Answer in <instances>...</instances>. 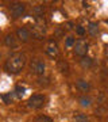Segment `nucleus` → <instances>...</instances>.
Wrapping results in <instances>:
<instances>
[{
    "instance_id": "f257e3e1",
    "label": "nucleus",
    "mask_w": 108,
    "mask_h": 122,
    "mask_svg": "<svg viewBox=\"0 0 108 122\" xmlns=\"http://www.w3.org/2000/svg\"><path fill=\"white\" fill-rule=\"evenodd\" d=\"M24 65H26V56L23 53H14L5 61L4 69L11 75H16L24 68Z\"/></svg>"
},
{
    "instance_id": "f03ea898",
    "label": "nucleus",
    "mask_w": 108,
    "mask_h": 122,
    "mask_svg": "<svg viewBox=\"0 0 108 122\" xmlns=\"http://www.w3.org/2000/svg\"><path fill=\"white\" fill-rule=\"evenodd\" d=\"M46 30H47V22L43 16L41 18H35V23L33 26V35H34L37 39H42L46 34Z\"/></svg>"
},
{
    "instance_id": "7ed1b4c3",
    "label": "nucleus",
    "mask_w": 108,
    "mask_h": 122,
    "mask_svg": "<svg viewBox=\"0 0 108 122\" xmlns=\"http://www.w3.org/2000/svg\"><path fill=\"white\" fill-rule=\"evenodd\" d=\"M45 105V96L41 95V94H35V95H31L27 100V106L30 109H41L42 106Z\"/></svg>"
},
{
    "instance_id": "20e7f679",
    "label": "nucleus",
    "mask_w": 108,
    "mask_h": 122,
    "mask_svg": "<svg viewBox=\"0 0 108 122\" xmlns=\"http://www.w3.org/2000/svg\"><path fill=\"white\" fill-rule=\"evenodd\" d=\"M30 69L34 75H38V76H42L45 73V69H46V65L41 58H34L30 64Z\"/></svg>"
},
{
    "instance_id": "39448f33",
    "label": "nucleus",
    "mask_w": 108,
    "mask_h": 122,
    "mask_svg": "<svg viewBox=\"0 0 108 122\" xmlns=\"http://www.w3.org/2000/svg\"><path fill=\"white\" fill-rule=\"evenodd\" d=\"M73 48H74L73 49L74 53H76L77 56H80V57H85L86 52H88V44H86L84 39H78V41H76Z\"/></svg>"
},
{
    "instance_id": "423d86ee",
    "label": "nucleus",
    "mask_w": 108,
    "mask_h": 122,
    "mask_svg": "<svg viewBox=\"0 0 108 122\" xmlns=\"http://www.w3.org/2000/svg\"><path fill=\"white\" fill-rule=\"evenodd\" d=\"M24 10H26V5L23 4V3H14L9 7V14H11L12 18L16 19V18H20L24 14Z\"/></svg>"
},
{
    "instance_id": "0eeeda50",
    "label": "nucleus",
    "mask_w": 108,
    "mask_h": 122,
    "mask_svg": "<svg viewBox=\"0 0 108 122\" xmlns=\"http://www.w3.org/2000/svg\"><path fill=\"white\" fill-rule=\"evenodd\" d=\"M45 52H46V54L50 57H56L57 54H58V45H57L56 41H49L47 45H46V49H45Z\"/></svg>"
},
{
    "instance_id": "6e6552de",
    "label": "nucleus",
    "mask_w": 108,
    "mask_h": 122,
    "mask_svg": "<svg viewBox=\"0 0 108 122\" xmlns=\"http://www.w3.org/2000/svg\"><path fill=\"white\" fill-rule=\"evenodd\" d=\"M16 37L18 39H20L22 42H28L31 38V33L28 31V29L26 27H20V29H18L16 31Z\"/></svg>"
},
{
    "instance_id": "1a4fd4ad",
    "label": "nucleus",
    "mask_w": 108,
    "mask_h": 122,
    "mask_svg": "<svg viewBox=\"0 0 108 122\" xmlns=\"http://www.w3.org/2000/svg\"><path fill=\"white\" fill-rule=\"evenodd\" d=\"M4 44L7 45V46H9V48H16V46H18L16 37H15L14 34L5 35V38H4Z\"/></svg>"
},
{
    "instance_id": "9d476101",
    "label": "nucleus",
    "mask_w": 108,
    "mask_h": 122,
    "mask_svg": "<svg viewBox=\"0 0 108 122\" xmlns=\"http://www.w3.org/2000/svg\"><path fill=\"white\" fill-rule=\"evenodd\" d=\"M76 87L80 90V91H84L86 92L89 88H91V84L88 83L86 80H84V79H78L77 81H76Z\"/></svg>"
},
{
    "instance_id": "9b49d317",
    "label": "nucleus",
    "mask_w": 108,
    "mask_h": 122,
    "mask_svg": "<svg viewBox=\"0 0 108 122\" xmlns=\"http://www.w3.org/2000/svg\"><path fill=\"white\" fill-rule=\"evenodd\" d=\"M88 31H89V34L93 35V37L99 34V27H97V23H95V22L89 23V25H88Z\"/></svg>"
},
{
    "instance_id": "f8f14e48",
    "label": "nucleus",
    "mask_w": 108,
    "mask_h": 122,
    "mask_svg": "<svg viewBox=\"0 0 108 122\" xmlns=\"http://www.w3.org/2000/svg\"><path fill=\"white\" fill-rule=\"evenodd\" d=\"M58 71L62 72V73H68V72H69V65H68V62L64 61V60L58 61Z\"/></svg>"
},
{
    "instance_id": "ddd939ff",
    "label": "nucleus",
    "mask_w": 108,
    "mask_h": 122,
    "mask_svg": "<svg viewBox=\"0 0 108 122\" xmlns=\"http://www.w3.org/2000/svg\"><path fill=\"white\" fill-rule=\"evenodd\" d=\"M14 98H16L14 92H8V94H4V95H1V99L4 100V102L7 103V105H9V103H12Z\"/></svg>"
},
{
    "instance_id": "4468645a",
    "label": "nucleus",
    "mask_w": 108,
    "mask_h": 122,
    "mask_svg": "<svg viewBox=\"0 0 108 122\" xmlns=\"http://www.w3.org/2000/svg\"><path fill=\"white\" fill-rule=\"evenodd\" d=\"M74 122H89V118L86 117L85 114L77 113L74 114Z\"/></svg>"
},
{
    "instance_id": "2eb2a0df",
    "label": "nucleus",
    "mask_w": 108,
    "mask_h": 122,
    "mask_svg": "<svg viewBox=\"0 0 108 122\" xmlns=\"http://www.w3.org/2000/svg\"><path fill=\"white\" fill-rule=\"evenodd\" d=\"M78 102H80V105H81L82 107H91V105H92L91 99H89L88 96H81Z\"/></svg>"
},
{
    "instance_id": "dca6fc26",
    "label": "nucleus",
    "mask_w": 108,
    "mask_h": 122,
    "mask_svg": "<svg viewBox=\"0 0 108 122\" xmlns=\"http://www.w3.org/2000/svg\"><path fill=\"white\" fill-rule=\"evenodd\" d=\"M24 92H26V88H24V87H22V86H18V87L15 88L14 94H15V96H16V98H23Z\"/></svg>"
},
{
    "instance_id": "f3484780",
    "label": "nucleus",
    "mask_w": 108,
    "mask_h": 122,
    "mask_svg": "<svg viewBox=\"0 0 108 122\" xmlns=\"http://www.w3.org/2000/svg\"><path fill=\"white\" fill-rule=\"evenodd\" d=\"M43 11H45V8H43L42 5H37L33 12H34L35 18H41V16H43Z\"/></svg>"
},
{
    "instance_id": "a211bd4d",
    "label": "nucleus",
    "mask_w": 108,
    "mask_h": 122,
    "mask_svg": "<svg viewBox=\"0 0 108 122\" xmlns=\"http://www.w3.org/2000/svg\"><path fill=\"white\" fill-rule=\"evenodd\" d=\"M49 84H50V80H49L47 77H41L38 79V86H41V87H47Z\"/></svg>"
},
{
    "instance_id": "6ab92c4d",
    "label": "nucleus",
    "mask_w": 108,
    "mask_h": 122,
    "mask_svg": "<svg viewBox=\"0 0 108 122\" xmlns=\"http://www.w3.org/2000/svg\"><path fill=\"white\" fill-rule=\"evenodd\" d=\"M92 65V58H88V57H82L81 60V66L84 68H89Z\"/></svg>"
},
{
    "instance_id": "aec40b11",
    "label": "nucleus",
    "mask_w": 108,
    "mask_h": 122,
    "mask_svg": "<svg viewBox=\"0 0 108 122\" xmlns=\"http://www.w3.org/2000/svg\"><path fill=\"white\" fill-rule=\"evenodd\" d=\"M65 45H66L68 48L74 46V38H73V37H68V38H66V42H65Z\"/></svg>"
},
{
    "instance_id": "412c9836",
    "label": "nucleus",
    "mask_w": 108,
    "mask_h": 122,
    "mask_svg": "<svg viewBox=\"0 0 108 122\" xmlns=\"http://www.w3.org/2000/svg\"><path fill=\"white\" fill-rule=\"evenodd\" d=\"M35 122H53L52 119H50V118H47V117H38L37 118V119H35Z\"/></svg>"
},
{
    "instance_id": "4be33fe9",
    "label": "nucleus",
    "mask_w": 108,
    "mask_h": 122,
    "mask_svg": "<svg viewBox=\"0 0 108 122\" xmlns=\"http://www.w3.org/2000/svg\"><path fill=\"white\" fill-rule=\"evenodd\" d=\"M76 31H77L78 35H84V33H85V29H84L82 26H77V27H76Z\"/></svg>"
},
{
    "instance_id": "5701e85b",
    "label": "nucleus",
    "mask_w": 108,
    "mask_h": 122,
    "mask_svg": "<svg viewBox=\"0 0 108 122\" xmlns=\"http://www.w3.org/2000/svg\"><path fill=\"white\" fill-rule=\"evenodd\" d=\"M56 34H57V35H62V30H61L60 27H58V29L56 30Z\"/></svg>"
}]
</instances>
